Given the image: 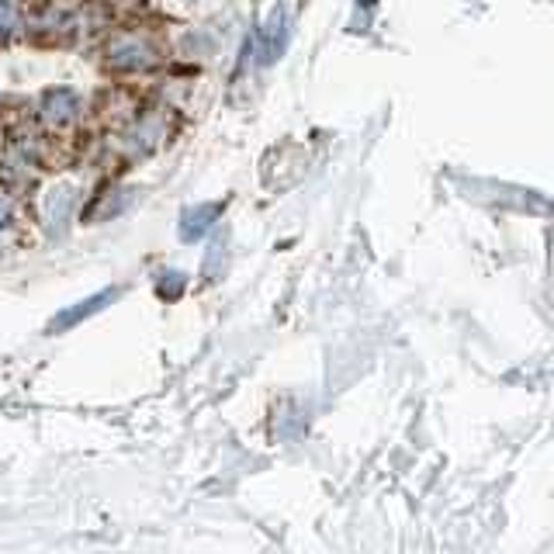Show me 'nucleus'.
<instances>
[{"label": "nucleus", "instance_id": "nucleus-1", "mask_svg": "<svg viewBox=\"0 0 554 554\" xmlns=\"http://www.w3.org/2000/svg\"><path fill=\"white\" fill-rule=\"evenodd\" d=\"M108 59L118 70H142V66L153 63V49L146 46L142 35H118L108 46Z\"/></svg>", "mask_w": 554, "mask_h": 554}, {"label": "nucleus", "instance_id": "nucleus-2", "mask_svg": "<svg viewBox=\"0 0 554 554\" xmlns=\"http://www.w3.org/2000/svg\"><path fill=\"white\" fill-rule=\"evenodd\" d=\"M115 298H118V291H115V288H111V291H97V295L84 298V302H77V305H73V309L59 312V316L49 323V333H63V329L77 326L80 319H87V316H94V312H101V309H104V302H115Z\"/></svg>", "mask_w": 554, "mask_h": 554}, {"label": "nucleus", "instance_id": "nucleus-3", "mask_svg": "<svg viewBox=\"0 0 554 554\" xmlns=\"http://www.w3.org/2000/svg\"><path fill=\"white\" fill-rule=\"evenodd\" d=\"M77 111H80V97L77 91H70V87H56V91H49L42 97V115H46V122L52 125L70 122V118H77Z\"/></svg>", "mask_w": 554, "mask_h": 554}, {"label": "nucleus", "instance_id": "nucleus-4", "mask_svg": "<svg viewBox=\"0 0 554 554\" xmlns=\"http://www.w3.org/2000/svg\"><path fill=\"white\" fill-rule=\"evenodd\" d=\"M284 46H288V7L277 4L264 32V63H274L284 52Z\"/></svg>", "mask_w": 554, "mask_h": 554}, {"label": "nucleus", "instance_id": "nucleus-5", "mask_svg": "<svg viewBox=\"0 0 554 554\" xmlns=\"http://www.w3.org/2000/svg\"><path fill=\"white\" fill-rule=\"evenodd\" d=\"M222 212V205L215 201V205H201V208H191V212H184V226H181V236L184 239H198L201 232L212 226V219Z\"/></svg>", "mask_w": 554, "mask_h": 554}, {"label": "nucleus", "instance_id": "nucleus-6", "mask_svg": "<svg viewBox=\"0 0 554 554\" xmlns=\"http://www.w3.org/2000/svg\"><path fill=\"white\" fill-rule=\"evenodd\" d=\"M18 25V4L14 0H0V35H7Z\"/></svg>", "mask_w": 554, "mask_h": 554}, {"label": "nucleus", "instance_id": "nucleus-7", "mask_svg": "<svg viewBox=\"0 0 554 554\" xmlns=\"http://www.w3.org/2000/svg\"><path fill=\"white\" fill-rule=\"evenodd\" d=\"M11 212H14V205H11V198H7L4 191H0V229L11 222Z\"/></svg>", "mask_w": 554, "mask_h": 554}, {"label": "nucleus", "instance_id": "nucleus-8", "mask_svg": "<svg viewBox=\"0 0 554 554\" xmlns=\"http://www.w3.org/2000/svg\"><path fill=\"white\" fill-rule=\"evenodd\" d=\"M219 257H222V239H215V243H212V253H208L205 274H215V264H219Z\"/></svg>", "mask_w": 554, "mask_h": 554}]
</instances>
